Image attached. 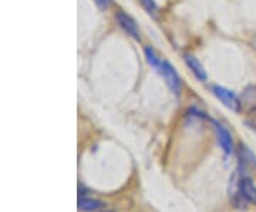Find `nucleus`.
<instances>
[{
    "instance_id": "1a4fd4ad",
    "label": "nucleus",
    "mask_w": 256,
    "mask_h": 212,
    "mask_svg": "<svg viewBox=\"0 0 256 212\" xmlns=\"http://www.w3.org/2000/svg\"><path fill=\"white\" fill-rule=\"evenodd\" d=\"M245 122H246V126L249 128L254 130L256 132V108H252V110L248 112Z\"/></svg>"
},
{
    "instance_id": "9b49d317",
    "label": "nucleus",
    "mask_w": 256,
    "mask_h": 212,
    "mask_svg": "<svg viewBox=\"0 0 256 212\" xmlns=\"http://www.w3.org/2000/svg\"><path fill=\"white\" fill-rule=\"evenodd\" d=\"M94 2L101 10H107L111 4V0H94Z\"/></svg>"
},
{
    "instance_id": "39448f33",
    "label": "nucleus",
    "mask_w": 256,
    "mask_h": 212,
    "mask_svg": "<svg viewBox=\"0 0 256 212\" xmlns=\"http://www.w3.org/2000/svg\"><path fill=\"white\" fill-rule=\"evenodd\" d=\"M239 188H240V194L244 196V200L246 202L256 205V184L254 182V180L249 176H242Z\"/></svg>"
},
{
    "instance_id": "0eeeda50",
    "label": "nucleus",
    "mask_w": 256,
    "mask_h": 212,
    "mask_svg": "<svg viewBox=\"0 0 256 212\" xmlns=\"http://www.w3.org/2000/svg\"><path fill=\"white\" fill-rule=\"evenodd\" d=\"M106 204L100 201V200H96V198H87V196H82L78 200V208L82 211H98L101 208H104Z\"/></svg>"
},
{
    "instance_id": "6e6552de",
    "label": "nucleus",
    "mask_w": 256,
    "mask_h": 212,
    "mask_svg": "<svg viewBox=\"0 0 256 212\" xmlns=\"http://www.w3.org/2000/svg\"><path fill=\"white\" fill-rule=\"evenodd\" d=\"M146 57L148 64L151 66L152 68H156L158 73H161V70H162V62H161L160 57L156 54L154 48H151L150 46L146 47Z\"/></svg>"
},
{
    "instance_id": "f03ea898",
    "label": "nucleus",
    "mask_w": 256,
    "mask_h": 212,
    "mask_svg": "<svg viewBox=\"0 0 256 212\" xmlns=\"http://www.w3.org/2000/svg\"><path fill=\"white\" fill-rule=\"evenodd\" d=\"M161 74L165 78V83L168 84V87L171 88V92H175L176 96H180L181 92V80H180V76L174 70V67L170 64L168 62H162V70Z\"/></svg>"
},
{
    "instance_id": "9d476101",
    "label": "nucleus",
    "mask_w": 256,
    "mask_h": 212,
    "mask_svg": "<svg viewBox=\"0 0 256 212\" xmlns=\"http://www.w3.org/2000/svg\"><path fill=\"white\" fill-rule=\"evenodd\" d=\"M141 3H142V6L146 8V10L150 14H156V10H158L156 0H141Z\"/></svg>"
},
{
    "instance_id": "7ed1b4c3",
    "label": "nucleus",
    "mask_w": 256,
    "mask_h": 212,
    "mask_svg": "<svg viewBox=\"0 0 256 212\" xmlns=\"http://www.w3.org/2000/svg\"><path fill=\"white\" fill-rule=\"evenodd\" d=\"M116 20L120 24V28H122L126 33H128L131 37H134L136 40H140V30H138L137 23L134 22V18H130L124 12H117Z\"/></svg>"
},
{
    "instance_id": "423d86ee",
    "label": "nucleus",
    "mask_w": 256,
    "mask_h": 212,
    "mask_svg": "<svg viewBox=\"0 0 256 212\" xmlns=\"http://www.w3.org/2000/svg\"><path fill=\"white\" fill-rule=\"evenodd\" d=\"M185 63H186V66L190 67V70L192 72V74H194L200 82H205V80L208 78V76H206V72H205L204 66L201 64V62H200L196 57H194L192 54H186L185 56Z\"/></svg>"
},
{
    "instance_id": "f257e3e1",
    "label": "nucleus",
    "mask_w": 256,
    "mask_h": 212,
    "mask_svg": "<svg viewBox=\"0 0 256 212\" xmlns=\"http://www.w3.org/2000/svg\"><path fill=\"white\" fill-rule=\"evenodd\" d=\"M210 92H214V96L220 100L226 108L235 111V112H240L242 110V102L238 98V96L234 92H230L228 88L222 87V86H210Z\"/></svg>"
},
{
    "instance_id": "20e7f679",
    "label": "nucleus",
    "mask_w": 256,
    "mask_h": 212,
    "mask_svg": "<svg viewBox=\"0 0 256 212\" xmlns=\"http://www.w3.org/2000/svg\"><path fill=\"white\" fill-rule=\"evenodd\" d=\"M214 127H215V131H216L218 142H220V148L224 150V152L225 154H232V151H234V142H232L230 132L220 122H216V121H214Z\"/></svg>"
},
{
    "instance_id": "f8f14e48",
    "label": "nucleus",
    "mask_w": 256,
    "mask_h": 212,
    "mask_svg": "<svg viewBox=\"0 0 256 212\" xmlns=\"http://www.w3.org/2000/svg\"><path fill=\"white\" fill-rule=\"evenodd\" d=\"M108 212H112V211H108Z\"/></svg>"
}]
</instances>
